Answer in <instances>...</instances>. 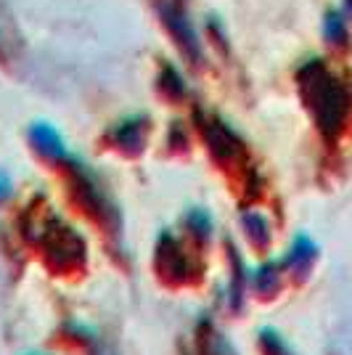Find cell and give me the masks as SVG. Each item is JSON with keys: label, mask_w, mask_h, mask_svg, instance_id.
<instances>
[{"label": "cell", "mask_w": 352, "mask_h": 355, "mask_svg": "<svg viewBox=\"0 0 352 355\" xmlns=\"http://www.w3.org/2000/svg\"><path fill=\"white\" fill-rule=\"evenodd\" d=\"M297 80H299V93L313 112L321 133L334 138L342 130L347 112H350V96H347L344 85L326 69L323 61H308L299 69Z\"/></svg>", "instance_id": "cell-1"}, {"label": "cell", "mask_w": 352, "mask_h": 355, "mask_svg": "<svg viewBox=\"0 0 352 355\" xmlns=\"http://www.w3.org/2000/svg\"><path fill=\"white\" fill-rule=\"evenodd\" d=\"M157 8H159L161 24L173 35L175 45L183 51V56L188 61H193V64H199L202 61V43H199L193 27L188 24V16L183 11V6L177 0H159Z\"/></svg>", "instance_id": "cell-2"}, {"label": "cell", "mask_w": 352, "mask_h": 355, "mask_svg": "<svg viewBox=\"0 0 352 355\" xmlns=\"http://www.w3.org/2000/svg\"><path fill=\"white\" fill-rule=\"evenodd\" d=\"M30 138L32 144L37 146V151H43L45 157H64V141H61V135L51 128V125H45V122H40V125H32L30 130Z\"/></svg>", "instance_id": "cell-3"}, {"label": "cell", "mask_w": 352, "mask_h": 355, "mask_svg": "<svg viewBox=\"0 0 352 355\" xmlns=\"http://www.w3.org/2000/svg\"><path fill=\"white\" fill-rule=\"evenodd\" d=\"M323 35L326 40L334 45H342L347 40V24H344V16L339 11H328L326 14V21H323Z\"/></svg>", "instance_id": "cell-4"}, {"label": "cell", "mask_w": 352, "mask_h": 355, "mask_svg": "<svg viewBox=\"0 0 352 355\" xmlns=\"http://www.w3.org/2000/svg\"><path fill=\"white\" fill-rule=\"evenodd\" d=\"M141 135H143V119H127L122 128H119V144L127 148L141 146Z\"/></svg>", "instance_id": "cell-5"}, {"label": "cell", "mask_w": 352, "mask_h": 355, "mask_svg": "<svg viewBox=\"0 0 352 355\" xmlns=\"http://www.w3.org/2000/svg\"><path fill=\"white\" fill-rule=\"evenodd\" d=\"M8 193V180H6V175L0 173V196H6Z\"/></svg>", "instance_id": "cell-6"}, {"label": "cell", "mask_w": 352, "mask_h": 355, "mask_svg": "<svg viewBox=\"0 0 352 355\" xmlns=\"http://www.w3.org/2000/svg\"><path fill=\"white\" fill-rule=\"evenodd\" d=\"M347 11L352 14V0H347Z\"/></svg>", "instance_id": "cell-7"}]
</instances>
